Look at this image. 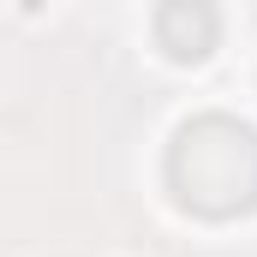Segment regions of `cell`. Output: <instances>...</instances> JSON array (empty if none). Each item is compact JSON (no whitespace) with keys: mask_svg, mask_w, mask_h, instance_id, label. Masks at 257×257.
Wrapping results in <instances>:
<instances>
[{"mask_svg":"<svg viewBox=\"0 0 257 257\" xmlns=\"http://www.w3.org/2000/svg\"><path fill=\"white\" fill-rule=\"evenodd\" d=\"M168 186L174 197L209 215H245L257 203V132L233 114H197L168 144Z\"/></svg>","mask_w":257,"mask_h":257,"instance_id":"cell-1","label":"cell"},{"mask_svg":"<svg viewBox=\"0 0 257 257\" xmlns=\"http://www.w3.org/2000/svg\"><path fill=\"white\" fill-rule=\"evenodd\" d=\"M215 36H221V18L203 0H174L156 12V42L168 48V60H203L215 48Z\"/></svg>","mask_w":257,"mask_h":257,"instance_id":"cell-2","label":"cell"}]
</instances>
